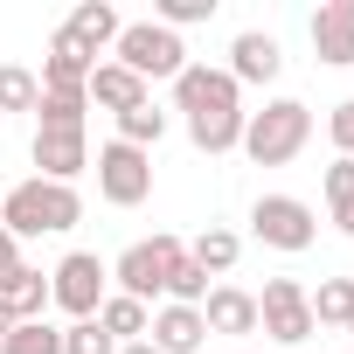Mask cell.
Wrapping results in <instances>:
<instances>
[{
  "mask_svg": "<svg viewBox=\"0 0 354 354\" xmlns=\"http://www.w3.org/2000/svg\"><path fill=\"white\" fill-rule=\"evenodd\" d=\"M77 223H84V195L42 181V174H28V181H15L8 195H0V230H8L15 243H28V236H63V230H77Z\"/></svg>",
  "mask_w": 354,
  "mask_h": 354,
  "instance_id": "6da1fadb",
  "label": "cell"
},
{
  "mask_svg": "<svg viewBox=\"0 0 354 354\" xmlns=\"http://www.w3.org/2000/svg\"><path fill=\"white\" fill-rule=\"evenodd\" d=\"M306 139H313V111L299 97H271L264 111H243V146L236 153H250L257 167H285V160L306 153Z\"/></svg>",
  "mask_w": 354,
  "mask_h": 354,
  "instance_id": "7a4b0ae2",
  "label": "cell"
},
{
  "mask_svg": "<svg viewBox=\"0 0 354 354\" xmlns=\"http://www.w3.org/2000/svg\"><path fill=\"white\" fill-rule=\"evenodd\" d=\"M111 63H125V70L153 91L160 77L174 84V77L188 70V42L174 35V28H160V21H125V28H118V42H111Z\"/></svg>",
  "mask_w": 354,
  "mask_h": 354,
  "instance_id": "3957f363",
  "label": "cell"
},
{
  "mask_svg": "<svg viewBox=\"0 0 354 354\" xmlns=\"http://www.w3.org/2000/svg\"><path fill=\"white\" fill-rule=\"evenodd\" d=\"M188 257V243L181 236H146V243H132V250H118V264H111V292H125V299H139V306H153V299H167V271Z\"/></svg>",
  "mask_w": 354,
  "mask_h": 354,
  "instance_id": "277c9868",
  "label": "cell"
},
{
  "mask_svg": "<svg viewBox=\"0 0 354 354\" xmlns=\"http://www.w3.org/2000/svg\"><path fill=\"white\" fill-rule=\"evenodd\" d=\"M111 299V264L97 250H70L56 271H49V306L70 313V319H97V306Z\"/></svg>",
  "mask_w": 354,
  "mask_h": 354,
  "instance_id": "5b68a950",
  "label": "cell"
},
{
  "mask_svg": "<svg viewBox=\"0 0 354 354\" xmlns=\"http://www.w3.org/2000/svg\"><path fill=\"white\" fill-rule=\"evenodd\" d=\"M250 236L271 243V250H285V257H299V250H313L319 216H313V202H299V195H257V202H250Z\"/></svg>",
  "mask_w": 354,
  "mask_h": 354,
  "instance_id": "8992f818",
  "label": "cell"
},
{
  "mask_svg": "<svg viewBox=\"0 0 354 354\" xmlns=\"http://www.w3.org/2000/svg\"><path fill=\"white\" fill-rule=\"evenodd\" d=\"M97 195L111 202V209H139L146 195H153V153H139V146H97Z\"/></svg>",
  "mask_w": 354,
  "mask_h": 354,
  "instance_id": "52a82bcc",
  "label": "cell"
},
{
  "mask_svg": "<svg viewBox=\"0 0 354 354\" xmlns=\"http://www.w3.org/2000/svg\"><path fill=\"white\" fill-rule=\"evenodd\" d=\"M257 326H264L278 347H306V340H313L306 285H299V278H264V292H257Z\"/></svg>",
  "mask_w": 354,
  "mask_h": 354,
  "instance_id": "ba28073f",
  "label": "cell"
},
{
  "mask_svg": "<svg viewBox=\"0 0 354 354\" xmlns=\"http://www.w3.org/2000/svg\"><path fill=\"white\" fill-rule=\"evenodd\" d=\"M174 111L181 118H202V111H243V91L230 70H209V63H188L174 77Z\"/></svg>",
  "mask_w": 354,
  "mask_h": 354,
  "instance_id": "9c48e42d",
  "label": "cell"
},
{
  "mask_svg": "<svg viewBox=\"0 0 354 354\" xmlns=\"http://www.w3.org/2000/svg\"><path fill=\"white\" fill-rule=\"evenodd\" d=\"M28 160L42 167V181H56V188H77V174L91 167V139H84V132H42V125H35V146H28Z\"/></svg>",
  "mask_w": 354,
  "mask_h": 354,
  "instance_id": "30bf717a",
  "label": "cell"
},
{
  "mask_svg": "<svg viewBox=\"0 0 354 354\" xmlns=\"http://www.w3.org/2000/svg\"><path fill=\"white\" fill-rule=\"evenodd\" d=\"M146 340H153L160 354H202V347H209V319H202V306H153Z\"/></svg>",
  "mask_w": 354,
  "mask_h": 354,
  "instance_id": "8fae6325",
  "label": "cell"
},
{
  "mask_svg": "<svg viewBox=\"0 0 354 354\" xmlns=\"http://www.w3.org/2000/svg\"><path fill=\"white\" fill-rule=\"evenodd\" d=\"M91 70H97V56H91L70 28H56V35H49V56H42V91H84Z\"/></svg>",
  "mask_w": 354,
  "mask_h": 354,
  "instance_id": "7c38bea8",
  "label": "cell"
},
{
  "mask_svg": "<svg viewBox=\"0 0 354 354\" xmlns=\"http://www.w3.org/2000/svg\"><path fill=\"white\" fill-rule=\"evenodd\" d=\"M285 70V49H278V35H264V28H243L236 42H230V77H236V91L243 84H271Z\"/></svg>",
  "mask_w": 354,
  "mask_h": 354,
  "instance_id": "4fadbf2b",
  "label": "cell"
},
{
  "mask_svg": "<svg viewBox=\"0 0 354 354\" xmlns=\"http://www.w3.org/2000/svg\"><path fill=\"white\" fill-rule=\"evenodd\" d=\"M84 97H91L97 111H111V118H118V111H132V104H146L153 91H146V84H139V77H132L125 63H111V56H104V63L91 70V84H84Z\"/></svg>",
  "mask_w": 354,
  "mask_h": 354,
  "instance_id": "5bb4252c",
  "label": "cell"
},
{
  "mask_svg": "<svg viewBox=\"0 0 354 354\" xmlns=\"http://www.w3.org/2000/svg\"><path fill=\"white\" fill-rule=\"evenodd\" d=\"M313 56L319 63H354V0H326L313 15Z\"/></svg>",
  "mask_w": 354,
  "mask_h": 354,
  "instance_id": "9a60e30c",
  "label": "cell"
},
{
  "mask_svg": "<svg viewBox=\"0 0 354 354\" xmlns=\"http://www.w3.org/2000/svg\"><path fill=\"white\" fill-rule=\"evenodd\" d=\"M202 319H209V333H257V292H243V285H209Z\"/></svg>",
  "mask_w": 354,
  "mask_h": 354,
  "instance_id": "2e32d148",
  "label": "cell"
},
{
  "mask_svg": "<svg viewBox=\"0 0 354 354\" xmlns=\"http://www.w3.org/2000/svg\"><path fill=\"white\" fill-rule=\"evenodd\" d=\"M63 28H70V35H77V42L104 63V49L118 42V28H125V21H118V8H111V0H84V8H70V21H63Z\"/></svg>",
  "mask_w": 354,
  "mask_h": 354,
  "instance_id": "e0dca14e",
  "label": "cell"
},
{
  "mask_svg": "<svg viewBox=\"0 0 354 354\" xmlns=\"http://www.w3.org/2000/svg\"><path fill=\"white\" fill-rule=\"evenodd\" d=\"M0 306H8V319H15V326H28V319H49V271L21 264V271H15V285L0 292Z\"/></svg>",
  "mask_w": 354,
  "mask_h": 354,
  "instance_id": "ac0fdd59",
  "label": "cell"
},
{
  "mask_svg": "<svg viewBox=\"0 0 354 354\" xmlns=\"http://www.w3.org/2000/svg\"><path fill=\"white\" fill-rule=\"evenodd\" d=\"M188 257H195V264H202L209 278H230V271H236V257H243V236H236V230H216V223H209V230H202V236L188 243Z\"/></svg>",
  "mask_w": 354,
  "mask_h": 354,
  "instance_id": "d6986e66",
  "label": "cell"
},
{
  "mask_svg": "<svg viewBox=\"0 0 354 354\" xmlns=\"http://www.w3.org/2000/svg\"><path fill=\"white\" fill-rule=\"evenodd\" d=\"M97 326L125 347V340H146V326H153V306H139V299H125V292H111L104 306H97Z\"/></svg>",
  "mask_w": 354,
  "mask_h": 354,
  "instance_id": "ffe728a7",
  "label": "cell"
},
{
  "mask_svg": "<svg viewBox=\"0 0 354 354\" xmlns=\"http://www.w3.org/2000/svg\"><path fill=\"white\" fill-rule=\"evenodd\" d=\"M35 118H42V132H84V118H91V97H84V91H42Z\"/></svg>",
  "mask_w": 354,
  "mask_h": 354,
  "instance_id": "44dd1931",
  "label": "cell"
},
{
  "mask_svg": "<svg viewBox=\"0 0 354 354\" xmlns=\"http://www.w3.org/2000/svg\"><path fill=\"white\" fill-rule=\"evenodd\" d=\"M167 139V111L146 97V104H132V111H118V146H139V153H153Z\"/></svg>",
  "mask_w": 354,
  "mask_h": 354,
  "instance_id": "7402d4cb",
  "label": "cell"
},
{
  "mask_svg": "<svg viewBox=\"0 0 354 354\" xmlns=\"http://www.w3.org/2000/svg\"><path fill=\"white\" fill-rule=\"evenodd\" d=\"M313 326H347L354 319V278H319V292H306Z\"/></svg>",
  "mask_w": 354,
  "mask_h": 354,
  "instance_id": "603a6c76",
  "label": "cell"
},
{
  "mask_svg": "<svg viewBox=\"0 0 354 354\" xmlns=\"http://www.w3.org/2000/svg\"><path fill=\"white\" fill-rule=\"evenodd\" d=\"M326 216L340 236H354V160H333L326 167Z\"/></svg>",
  "mask_w": 354,
  "mask_h": 354,
  "instance_id": "cb8c5ba5",
  "label": "cell"
},
{
  "mask_svg": "<svg viewBox=\"0 0 354 354\" xmlns=\"http://www.w3.org/2000/svg\"><path fill=\"white\" fill-rule=\"evenodd\" d=\"M42 104V77L21 63H0V111H35Z\"/></svg>",
  "mask_w": 354,
  "mask_h": 354,
  "instance_id": "d4e9b609",
  "label": "cell"
},
{
  "mask_svg": "<svg viewBox=\"0 0 354 354\" xmlns=\"http://www.w3.org/2000/svg\"><path fill=\"white\" fill-rule=\"evenodd\" d=\"M0 354H63V326H49V319L8 326V340H0Z\"/></svg>",
  "mask_w": 354,
  "mask_h": 354,
  "instance_id": "484cf974",
  "label": "cell"
},
{
  "mask_svg": "<svg viewBox=\"0 0 354 354\" xmlns=\"http://www.w3.org/2000/svg\"><path fill=\"white\" fill-rule=\"evenodd\" d=\"M202 299H209V271H202L195 257H181V264L167 271V299H160V306H202Z\"/></svg>",
  "mask_w": 354,
  "mask_h": 354,
  "instance_id": "4316f807",
  "label": "cell"
},
{
  "mask_svg": "<svg viewBox=\"0 0 354 354\" xmlns=\"http://www.w3.org/2000/svg\"><path fill=\"white\" fill-rule=\"evenodd\" d=\"M209 15H216V0H153V21L174 28V35L195 28V21H209Z\"/></svg>",
  "mask_w": 354,
  "mask_h": 354,
  "instance_id": "83f0119b",
  "label": "cell"
},
{
  "mask_svg": "<svg viewBox=\"0 0 354 354\" xmlns=\"http://www.w3.org/2000/svg\"><path fill=\"white\" fill-rule=\"evenodd\" d=\"M63 354H118V340H111L97 319H70V326H63Z\"/></svg>",
  "mask_w": 354,
  "mask_h": 354,
  "instance_id": "f1b7e54d",
  "label": "cell"
},
{
  "mask_svg": "<svg viewBox=\"0 0 354 354\" xmlns=\"http://www.w3.org/2000/svg\"><path fill=\"white\" fill-rule=\"evenodd\" d=\"M326 132H333V146H340V160H354V97H340V104H333V118H326Z\"/></svg>",
  "mask_w": 354,
  "mask_h": 354,
  "instance_id": "f546056e",
  "label": "cell"
},
{
  "mask_svg": "<svg viewBox=\"0 0 354 354\" xmlns=\"http://www.w3.org/2000/svg\"><path fill=\"white\" fill-rule=\"evenodd\" d=\"M15 271H21V243H15L8 230H0V292L15 285Z\"/></svg>",
  "mask_w": 354,
  "mask_h": 354,
  "instance_id": "4dcf8cb0",
  "label": "cell"
},
{
  "mask_svg": "<svg viewBox=\"0 0 354 354\" xmlns=\"http://www.w3.org/2000/svg\"><path fill=\"white\" fill-rule=\"evenodd\" d=\"M118 354H160V347H153V340H125Z\"/></svg>",
  "mask_w": 354,
  "mask_h": 354,
  "instance_id": "1f68e13d",
  "label": "cell"
},
{
  "mask_svg": "<svg viewBox=\"0 0 354 354\" xmlns=\"http://www.w3.org/2000/svg\"><path fill=\"white\" fill-rule=\"evenodd\" d=\"M8 326H15V319H8V306H0V340H8Z\"/></svg>",
  "mask_w": 354,
  "mask_h": 354,
  "instance_id": "d6a6232c",
  "label": "cell"
},
{
  "mask_svg": "<svg viewBox=\"0 0 354 354\" xmlns=\"http://www.w3.org/2000/svg\"><path fill=\"white\" fill-rule=\"evenodd\" d=\"M347 333H354V319H347Z\"/></svg>",
  "mask_w": 354,
  "mask_h": 354,
  "instance_id": "836d02e7",
  "label": "cell"
},
{
  "mask_svg": "<svg viewBox=\"0 0 354 354\" xmlns=\"http://www.w3.org/2000/svg\"><path fill=\"white\" fill-rule=\"evenodd\" d=\"M243 354H250V347H243Z\"/></svg>",
  "mask_w": 354,
  "mask_h": 354,
  "instance_id": "e575fe53",
  "label": "cell"
}]
</instances>
